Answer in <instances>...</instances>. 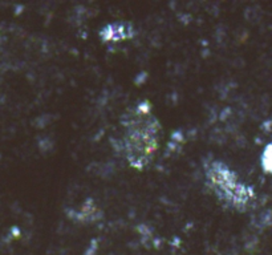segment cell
Wrapping results in <instances>:
<instances>
[{
    "instance_id": "obj_1",
    "label": "cell",
    "mask_w": 272,
    "mask_h": 255,
    "mask_svg": "<svg viewBox=\"0 0 272 255\" xmlns=\"http://www.w3.org/2000/svg\"><path fill=\"white\" fill-rule=\"evenodd\" d=\"M152 109L149 101H141L126 110L121 118L122 134L115 143L117 151L128 161L129 166L140 172L152 163L160 149L161 124Z\"/></svg>"
},
{
    "instance_id": "obj_2",
    "label": "cell",
    "mask_w": 272,
    "mask_h": 255,
    "mask_svg": "<svg viewBox=\"0 0 272 255\" xmlns=\"http://www.w3.org/2000/svg\"><path fill=\"white\" fill-rule=\"evenodd\" d=\"M203 169L207 188L218 201L239 213H244L255 205L256 193L254 188L242 182L239 176L226 163L207 158L203 162Z\"/></svg>"
},
{
    "instance_id": "obj_3",
    "label": "cell",
    "mask_w": 272,
    "mask_h": 255,
    "mask_svg": "<svg viewBox=\"0 0 272 255\" xmlns=\"http://www.w3.org/2000/svg\"><path fill=\"white\" fill-rule=\"evenodd\" d=\"M99 35L104 43H120L132 40L137 35V30L130 21L109 23L100 30Z\"/></svg>"
},
{
    "instance_id": "obj_4",
    "label": "cell",
    "mask_w": 272,
    "mask_h": 255,
    "mask_svg": "<svg viewBox=\"0 0 272 255\" xmlns=\"http://www.w3.org/2000/svg\"><path fill=\"white\" fill-rule=\"evenodd\" d=\"M66 215L74 222L81 223H96L103 218V210L96 205V202L88 198L77 210H68Z\"/></svg>"
},
{
    "instance_id": "obj_5",
    "label": "cell",
    "mask_w": 272,
    "mask_h": 255,
    "mask_svg": "<svg viewBox=\"0 0 272 255\" xmlns=\"http://www.w3.org/2000/svg\"><path fill=\"white\" fill-rule=\"evenodd\" d=\"M271 145L268 144L264 152L262 153V167L264 169V172L271 173Z\"/></svg>"
}]
</instances>
